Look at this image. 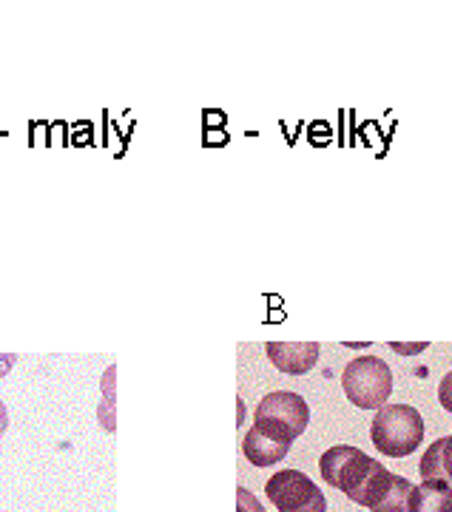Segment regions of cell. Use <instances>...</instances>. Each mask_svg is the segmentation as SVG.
<instances>
[{
    "mask_svg": "<svg viewBox=\"0 0 452 512\" xmlns=\"http://www.w3.org/2000/svg\"><path fill=\"white\" fill-rule=\"evenodd\" d=\"M265 353L273 367H279L282 373L305 376L316 367L322 348H319V342H268Z\"/></svg>",
    "mask_w": 452,
    "mask_h": 512,
    "instance_id": "6",
    "label": "cell"
},
{
    "mask_svg": "<svg viewBox=\"0 0 452 512\" xmlns=\"http://www.w3.org/2000/svg\"><path fill=\"white\" fill-rule=\"evenodd\" d=\"M421 478L424 481H447L452 484V436L433 441L421 458Z\"/></svg>",
    "mask_w": 452,
    "mask_h": 512,
    "instance_id": "10",
    "label": "cell"
},
{
    "mask_svg": "<svg viewBox=\"0 0 452 512\" xmlns=\"http://www.w3.org/2000/svg\"><path fill=\"white\" fill-rule=\"evenodd\" d=\"M236 512H265V507L256 501V495L245 487L236 490Z\"/></svg>",
    "mask_w": 452,
    "mask_h": 512,
    "instance_id": "11",
    "label": "cell"
},
{
    "mask_svg": "<svg viewBox=\"0 0 452 512\" xmlns=\"http://www.w3.org/2000/svg\"><path fill=\"white\" fill-rule=\"evenodd\" d=\"M114 379H117V365H109L103 373V399H117L114 396Z\"/></svg>",
    "mask_w": 452,
    "mask_h": 512,
    "instance_id": "14",
    "label": "cell"
},
{
    "mask_svg": "<svg viewBox=\"0 0 452 512\" xmlns=\"http://www.w3.org/2000/svg\"><path fill=\"white\" fill-rule=\"evenodd\" d=\"M276 512H327L325 493L299 470H279L265 484Z\"/></svg>",
    "mask_w": 452,
    "mask_h": 512,
    "instance_id": "5",
    "label": "cell"
},
{
    "mask_svg": "<svg viewBox=\"0 0 452 512\" xmlns=\"http://www.w3.org/2000/svg\"><path fill=\"white\" fill-rule=\"evenodd\" d=\"M407 512H452V484L447 481H421L410 490Z\"/></svg>",
    "mask_w": 452,
    "mask_h": 512,
    "instance_id": "8",
    "label": "cell"
},
{
    "mask_svg": "<svg viewBox=\"0 0 452 512\" xmlns=\"http://www.w3.org/2000/svg\"><path fill=\"white\" fill-rule=\"evenodd\" d=\"M427 345L421 342V345H401V342H393V350H398V353H404V356H410V353H418V350H424Z\"/></svg>",
    "mask_w": 452,
    "mask_h": 512,
    "instance_id": "16",
    "label": "cell"
},
{
    "mask_svg": "<svg viewBox=\"0 0 452 512\" xmlns=\"http://www.w3.org/2000/svg\"><path fill=\"white\" fill-rule=\"evenodd\" d=\"M242 453H245V458H248L254 467H273V464H279L282 458L288 456L290 444L271 439V436H265L262 430L251 427V430L245 433V439H242Z\"/></svg>",
    "mask_w": 452,
    "mask_h": 512,
    "instance_id": "7",
    "label": "cell"
},
{
    "mask_svg": "<svg viewBox=\"0 0 452 512\" xmlns=\"http://www.w3.org/2000/svg\"><path fill=\"white\" fill-rule=\"evenodd\" d=\"M438 402H441V407H444L447 413H452V373H447V376L441 379V384H438Z\"/></svg>",
    "mask_w": 452,
    "mask_h": 512,
    "instance_id": "13",
    "label": "cell"
},
{
    "mask_svg": "<svg viewBox=\"0 0 452 512\" xmlns=\"http://www.w3.org/2000/svg\"><path fill=\"white\" fill-rule=\"evenodd\" d=\"M254 421L256 430H262L265 436L290 444L308 430L310 407L299 393L279 390V393H271L256 404Z\"/></svg>",
    "mask_w": 452,
    "mask_h": 512,
    "instance_id": "3",
    "label": "cell"
},
{
    "mask_svg": "<svg viewBox=\"0 0 452 512\" xmlns=\"http://www.w3.org/2000/svg\"><path fill=\"white\" fill-rule=\"evenodd\" d=\"M370 439L384 456H410L424 441V419L410 404H384L370 424Z\"/></svg>",
    "mask_w": 452,
    "mask_h": 512,
    "instance_id": "2",
    "label": "cell"
},
{
    "mask_svg": "<svg viewBox=\"0 0 452 512\" xmlns=\"http://www.w3.org/2000/svg\"><path fill=\"white\" fill-rule=\"evenodd\" d=\"M319 470L325 484L342 490L353 504L367 507L373 495L387 478V467H381L376 458L364 456V450L350 447V444H336L330 447L325 456L319 458Z\"/></svg>",
    "mask_w": 452,
    "mask_h": 512,
    "instance_id": "1",
    "label": "cell"
},
{
    "mask_svg": "<svg viewBox=\"0 0 452 512\" xmlns=\"http://www.w3.org/2000/svg\"><path fill=\"white\" fill-rule=\"evenodd\" d=\"M15 362H18V356H15V353H0V379H3V376H9V370L15 367Z\"/></svg>",
    "mask_w": 452,
    "mask_h": 512,
    "instance_id": "15",
    "label": "cell"
},
{
    "mask_svg": "<svg viewBox=\"0 0 452 512\" xmlns=\"http://www.w3.org/2000/svg\"><path fill=\"white\" fill-rule=\"evenodd\" d=\"M410 490L413 484L407 478L396 476V473H387V478L381 481V487L373 495V501L367 504L370 512H407L410 504Z\"/></svg>",
    "mask_w": 452,
    "mask_h": 512,
    "instance_id": "9",
    "label": "cell"
},
{
    "mask_svg": "<svg viewBox=\"0 0 452 512\" xmlns=\"http://www.w3.org/2000/svg\"><path fill=\"white\" fill-rule=\"evenodd\" d=\"M6 427H9V413H6V404L0 402V436L6 433Z\"/></svg>",
    "mask_w": 452,
    "mask_h": 512,
    "instance_id": "17",
    "label": "cell"
},
{
    "mask_svg": "<svg viewBox=\"0 0 452 512\" xmlns=\"http://www.w3.org/2000/svg\"><path fill=\"white\" fill-rule=\"evenodd\" d=\"M344 396L362 410H379L393 393V373L379 356H359L342 373Z\"/></svg>",
    "mask_w": 452,
    "mask_h": 512,
    "instance_id": "4",
    "label": "cell"
},
{
    "mask_svg": "<svg viewBox=\"0 0 452 512\" xmlns=\"http://www.w3.org/2000/svg\"><path fill=\"white\" fill-rule=\"evenodd\" d=\"M97 419L103 424V430L114 433L117 430V413H114V399H103L97 407Z\"/></svg>",
    "mask_w": 452,
    "mask_h": 512,
    "instance_id": "12",
    "label": "cell"
}]
</instances>
